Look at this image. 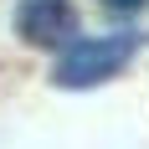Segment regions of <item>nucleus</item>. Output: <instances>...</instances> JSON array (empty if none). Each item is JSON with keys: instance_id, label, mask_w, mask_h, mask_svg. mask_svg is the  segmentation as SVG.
I'll return each mask as SVG.
<instances>
[{"instance_id": "obj_3", "label": "nucleus", "mask_w": 149, "mask_h": 149, "mask_svg": "<svg viewBox=\"0 0 149 149\" xmlns=\"http://www.w3.org/2000/svg\"><path fill=\"white\" fill-rule=\"evenodd\" d=\"M108 10H118V15H134V10H144L149 0H103Z\"/></svg>"}, {"instance_id": "obj_2", "label": "nucleus", "mask_w": 149, "mask_h": 149, "mask_svg": "<svg viewBox=\"0 0 149 149\" xmlns=\"http://www.w3.org/2000/svg\"><path fill=\"white\" fill-rule=\"evenodd\" d=\"M15 31L31 46H67L77 36V5L72 0H21L15 10Z\"/></svg>"}, {"instance_id": "obj_1", "label": "nucleus", "mask_w": 149, "mask_h": 149, "mask_svg": "<svg viewBox=\"0 0 149 149\" xmlns=\"http://www.w3.org/2000/svg\"><path fill=\"white\" fill-rule=\"evenodd\" d=\"M139 52V31H108V36H88V41H72L52 67V82L57 88H98L108 77H118Z\"/></svg>"}]
</instances>
